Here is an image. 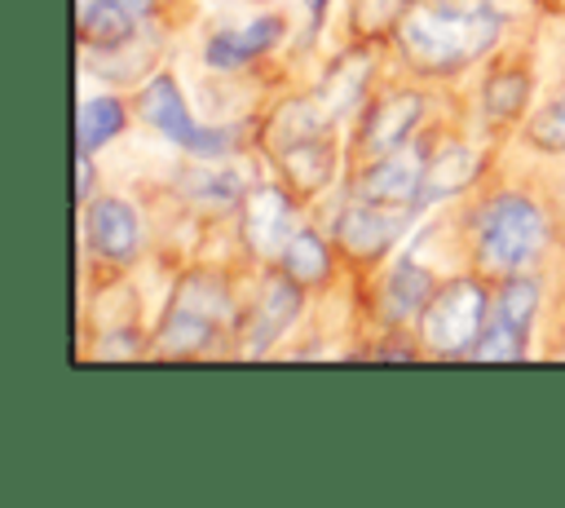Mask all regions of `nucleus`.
<instances>
[{"mask_svg":"<svg viewBox=\"0 0 565 508\" xmlns=\"http://www.w3.org/2000/svg\"><path fill=\"white\" fill-rule=\"evenodd\" d=\"M499 40V13L486 0H437L402 18L397 44L415 71L446 75L477 62Z\"/></svg>","mask_w":565,"mask_h":508,"instance_id":"1","label":"nucleus"},{"mask_svg":"<svg viewBox=\"0 0 565 508\" xmlns=\"http://www.w3.org/2000/svg\"><path fill=\"white\" fill-rule=\"evenodd\" d=\"M547 243L543 212L521 194H499L477 212V261L494 274L530 265Z\"/></svg>","mask_w":565,"mask_h":508,"instance_id":"2","label":"nucleus"},{"mask_svg":"<svg viewBox=\"0 0 565 508\" xmlns=\"http://www.w3.org/2000/svg\"><path fill=\"white\" fill-rule=\"evenodd\" d=\"M419 331H424V340H428L437 353H446V358L472 353V345H477L481 331H486V292H481V283L455 278V283H446L441 292H433V300H428L424 314H419Z\"/></svg>","mask_w":565,"mask_h":508,"instance_id":"3","label":"nucleus"},{"mask_svg":"<svg viewBox=\"0 0 565 508\" xmlns=\"http://www.w3.org/2000/svg\"><path fill=\"white\" fill-rule=\"evenodd\" d=\"M141 115H146L168 141H177V146L190 150V155H225V146H230V133H225V128H199V124L190 119V110H185V102H181V93H177V84H172L168 75H159V80L146 84V93H141Z\"/></svg>","mask_w":565,"mask_h":508,"instance_id":"4","label":"nucleus"},{"mask_svg":"<svg viewBox=\"0 0 565 508\" xmlns=\"http://www.w3.org/2000/svg\"><path fill=\"white\" fill-rule=\"evenodd\" d=\"M335 239L344 247V256L353 261H380L388 252V243L397 239V216L384 208V203H349L340 216H335Z\"/></svg>","mask_w":565,"mask_h":508,"instance_id":"5","label":"nucleus"},{"mask_svg":"<svg viewBox=\"0 0 565 508\" xmlns=\"http://www.w3.org/2000/svg\"><path fill=\"white\" fill-rule=\"evenodd\" d=\"M296 314H300V283H296L287 269H282V274H269V278L260 283V296H256L252 318H247V349H252V353L269 349V345L296 322Z\"/></svg>","mask_w":565,"mask_h":508,"instance_id":"6","label":"nucleus"},{"mask_svg":"<svg viewBox=\"0 0 565 508\" xmlns=\"http://www.w3.org/2000/svg\"><path fill=\"white\" fill-rule=\"evenodd\" d=\"M419 115H424V97H419V93H388V97L366 115V124H362V137H358L362 150H366L371 159L402 150V141L415 133Z\"/></svg>","mask_w":565,"mask_h":508,"instance_id":"7","label":"nucleus"},{"mask_svg":"<svg viewBox=\"0 0 565 508\" xmlns=\"http://www.w3.org/2000/svg\"><path fill=\"white\" fill-rule=\"evenodd\" d=\"M84 230H88V243H93L97 256L119 261V265L137 256L141 230H137V212L124 199H97L84 216Z\"/></svg>","mask_w":565,"mask_h":508,"instance_id":"8","label":"nucleus"},{"mask_svg":"<svg viewBox=\"0 0 565 508\" xmlns=\"http://www.w3.org/2000/svg\"><path fill=\"white\" fill-rule=\"evenodd\" d=\"M243 221H247V225H243L247 243H252L260 256H274V252H282V239H287V230H291V203H287L282 190L260 186V190L247 194Z\"/></svg>","mask_w":565,"mask_h":508,"instance_id":"9","label":"nucleus"},{"mask_svg":"<svg viewBox=\"0 0 565 508\" xmlns=\"http://www.w3.org/2000/svg\"><path fill=\"white\" fill-rule=\"evenodd\" d=\"M419 172H424V163H415V159L402 155V150L380 155V159L362 172V199L384 203V208H402V203L419 199Z\"/></svg>","mask_w":565,"mask_h":508,"instance_id":"10","label":"nucleus"},{"mask_svg":"<svg viewBox=\"0 0 565 508\" xmlns=\"http://www.w3.org/2000/svg\"><path fill=\"white\" fill-rule=\"evenodd\" d=\"M274 159H278V168H282V177H287V186L296 194H313V190H322L331 181L335 146L327 137H300V141L274 150Z\"/></svg>","mask_w":565,"mask_h":508,"instance_id":"11","label":"nucleus"},{"mask_svg":"<svg viewBox=\"0 0 565 508\" xmlns=\"http://www.w3.org/2000/svg\"><path fill=\"white\" fill-rule=\"evenodd\" d=\"M278 35H282V18H278V13H260V18H252V22L238 27V31L212 35V40H207V62H212V66H243V62L260 57L265 49H274Z\"/></svg>","mask_w":565,"mask_h":508,"instance_id":"12","label":"nucleus"},{"mask_svg":"<svg viewBox=\"0 0 565 508\" xmlns=\"http://www.w3.org/2000/svg\"><path fill=\"white\" fill-rule=\"evenodd\" d=\"M472 177H477V155H472L468 146H441L437 155L424 159V172H419V199H424V203L446 199V194L463 190Z\"/></svg>","mask_w":565,"mask_h":508,"instance_id":"13","label":"nucleus"},{"mask_svg":"<svg viewBox=\"0 0 565 508\" xmlns=\"http://www.w3.org/2000/svg\"><path fill=\"white\" fill-rule=\"evenodd\" d=\"M428 300H433V278H428L419 265H411V261H402V265L388 274V283L380 287V314H384L388 322H402V318H411V314H424Z\"/></svg>","mask_w":565,"mask_h":508,"instance_id":"14","label":"nucleus"},{"mask_svg":"<svg viewBox=\"0 0 565 508\" xmlns=\"http://www.w3.org/2000/svg\"><path fill=\"white\" fill-rule=\"evenodd\" d=\"M362 84H366V57H362V53H349V57H340V62L327 71V80L313 88V102H318V110L335 124V119L358 102Z\"/></svg>","mask_w":565,"mask_h":508,"instance_id":"15","label":"nucleus"},{"mask_svg":"<svg viewBox=\"0 0 565 508\" xmlns=\"http://www.w3.org/2000/svg\"><path fill=\"white\" fill-rule=\"evenodd\" d=\"M137 13L124 0H93L88 9H79V40L97 44V49H115L132 35Z\"/></svg>","mask_w":565,"mask_h":508,"instance_id":"16","label":"nucleus"},{"mask_svg":"<svg viewBox=\"0 0 565 508\" xmlns=\"http://www.w3.org/2000/svg\"><path fill=\"white\" fill-rule=\"evenodd\" d=\"M212 331H216L212 318H203V314H194V309H181V305H168L154 345H159V353H168V358L177 353V358H181V353L203 349V345L212 340Z\"/></svg>","mask_w":565,"mask_h":508,"instance_id":"17","label":"nucleus"},{"mask_svg":"<svg viewBox=\"0 0 565 508\" xmlns=\"http://www.w3.org/2000/svg\"><path fill=\"white\" fill-rule=\"evenodd\" d=\"M124 128V102L119 97H88L79 106V119H75V137H79V150H97L106 146L115 133Z\"/></svg>","mask_w":565,"mask_h":508,"instance_id":"18","label":"nucleus"},{"mask_svg":"<svg viewBox=\"0 0 565 508\" xmlns=\"http://www.w3.org/2000/svg\"><path fill=\"white\" fill-rule=\"evenodd\" d=\"M530 102V75L521 66H503L486 80V115L490 119H521Z\"/></svg>","mask_w":565,"mask_h":508,"instance_id":"19","label":"nucleus"},{"mask_svg":"<svg viewBox=\"0 0 565 508\" xmlns=\"http://www.w3.org/2000/svg\"><path fill=\"white\" fill-rule=\"evenodd\" d=\"M282 269L296 278V283H322L331 274V256H327V243L309 230L291 234L287 247H282Z\"/></svg>","mask_w":565,"mask_h":508,"instance_id":"20","label":"nucleus"},{"mask_svg":"<svg viewBox=\"0 0 565 508\" xmlns=\"http://www.w3.org/2000/svg\"><path fill=\"white\" fill-rule=\"evenodd\" d=\"M172 305L194 309V314H203V318L221 322V318L230 314V292H225V283H221L216 274H185V278L177 283Z\"/></svg>","mask_w":565,"mask_h":508,"instance_id":"21","label":"nucleus"},{"mask_svg":"<svg viewBox=\"0 0 565 508\" xmlns=\"http://www.w3.org/2000/svg\"><path fill=\"white\" fill-rule=\"evenodd\" d=\"M494 314H499L516 336H525L530 322H534V314H539V283H534V278H508V287H503Z\"/></svg>","mask_w":565,"mask_h":508,"instance_id":"22","label":"nucleus"},{"mask_svg":"<svg viewBox=\"0 0 565 508\" xmlns=\"http://www.w3.org/2000/svg\"><path fill=\"white\" fill-rule=\"evenodd\" d=\"M349 13L358 35H384L388 27H402V18L411 13V0H353Z\"/></svg>","mask_w":565,"mask_h":508,"instance_id":"23","label":"nucleus"},{"mask_svg":"<svg viewBox=\"0 0 565 508\" xmlns=\"http://www.w3.org/2000/svg\"><path fill=\"white\" fill-rule=\"evenodd\" d=\"M181 186H194L185 194H194V199H203L212 208H225V203H234L243 194L234 172H181Z\"/></svg>","mask_w":565,"mask_h":508,"instance_id":"24","label":"nucleus"},{"mask_svg":"<svg viewBox=\"0 0 565 508\" xmlns=\"http://www.w3.org/2000/svg\"><path fill=\"white\" fill-rule=\"evenodd\" d=\"M521 340H525V336H516V331L494 314V327L481 331V340L472 345V353H477V358H494V362H503V358H521Z\"/></svg>","mask_w":565,"mask_h":508,"instance_id":"25","label":"nucleus"},{"mask_svg":"<svg viewBox=\"0 0 565 508\" xmlns=\"http://www.w3.org/2000/svg\"><path fill=\"white\" fill-rule=\"evenodd\" d=\"M530 137H534L539 146H547V150H565V102L539 110V115L530 119Z\"/></svg>","mask_w":565,"mask_h":508,"instance_id":"26","label":"nucleus"},{"mask_svg":"<svg viewBox=\"0 0 565 508\" xmlns=\"http://www.w3.org/2000/svg\"><path fill=\"white\" fill-rule=\"evenodd\" d=\"M88 194H93V163H88V150H79L75 155V199L88 203Z\"/></svg>","mask_w":565,"mask_h":508,"instance_id":"27","label":"nucleus"},{"mask_svg":"<svg viewBox=\"0 0 565 508\" xmlns=\"http://www.w3.org/2000/svg\"><path fill=\"white\" fill-rule=\"evenodd\" d=\"M124 4H128V9H132V13H137V18H141V13H150V9H154V0H124Z\"/></svg>","mask_w":565,"mask_h":508,"instance_id":"28","label":"nucleus"},{"mask_svg":"<svg viewBox=\"0 0 565 508\" xmlns=\"http://www.w3.org/2000/svg\"><path fill=\"white\" fill-rule=\"evenodd\" d=\"M305 4H309V13H313V22H318V18H322V9H327V0H305Z\"/></svg>","mask_w":565,"mask_h":508,"instance_id":"29","label":"nucleus"},{"mask_svg":"<svg viewBox=\"0 0 565 508\" xmlns=\"http://www.w3.org/2000/svg\"><path fill=\"white\" fill-rule=\"evenodd\" d=\"M88 4H93V0H79V9H88Z\"/></svg>","mask_w":565,"mask_h":508,"instance_id":"30","label":"nucleus"}]
</instances>
